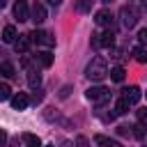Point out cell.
<instances>
[{
    "label": "cell",
    "instance_id": "cell-1",
    "mask_svg": "<svg viewBox=\"0 0 147 147\" xmlns=\"http://www.w3.org/2000/svg\"><path fill=\"white\" fill-rule=\"evenodd\" d=\"M85 76H87L90 80H103V78L108 76V64H106V60H103V57H94V60L87 64Z\"/></svg>",
    "mask_w": 147,
    "mask_h": 147
},
{
    "label": "cell",
    "instance_id": "cell-2",
    "mask_svg": "<svg viewBox=\"0 0 147 147\" xmlns=\"http://www.w3.org/2000/svg\"><path fill=\"white\" fill-rule=\"evenodd\" d=\"M87 99L94 101V103H106V101L110 99V90H106V87H101V85L90 87V90H87Z\"/></svg>",
    "mask_w": 147,
    "mask_h": 147
},
{
    "label": "cell",
    "instance_id": "cell-3",
    "mask_svg": "<svg viewBox=\"0 0 147 147\" xmlns=\"http://www.w3.org/2000/svg\"><path fill=\"white\" fill-rule=\"evenodd\" d=\"M92 44H94L96 48H110V46L115 44V32H113V30H106V32H101V34H94Z\"/></svg>",
    "mask_w": 147,
    "mask_h": 147
},
{
    "label": "cell",
    "instance_id": "cell-4",
    "mask_svg": "<svg viewBox=\"0 0 147 147\" xmlns=\"http://www.w3.org/2000/svg\"><path fill=\"white\" fill-rule=\"evenodd\" d=\"M30 39L37 41V44H44V46H55V37L51 32H44V30H34L30 34Z\"/></svg>",
    "mask_w": 147,
    "mask_h": 147
},
{
    "label": "cell",
    "instance_id": "cell-5",
    "mask_svg": "<svg viewBox=\"0 0 147 147\" xmlns=\"http://www.w3.org/2000/svg\"><path fill=\"white\" fill-rule=\"evenodd\" d=\"M14 16L18 21H30V7H28V0H16L14 5Z\"/></svg>",
    "mask_w": 147,
    "mask_h": 147
},
{
    "label": "cell",
    "instance_id": "cell-6",
    "mask_svg": "<svg viewBox=\"0 0 147 147\" xmlns=\"http://www.w3.org/2000/svg\"><path fill=\"white\" fill-rule=\"evenodd\" d=\"M94 23H96V25H101V28H108V25L113 23V14H110L108 9H101V11H96V14H94Z\"/></svg>",
    "mask_w": 147,
    "mask_h": 147
},
{
    "label": "cell",
    "instance_id": "cell-7",
    "mask_svg": "<svg viewBox=\"0 0 147 147\" xmlns=\"http://www.w3.org/2000/svg\"><path fill=\"white\" fill-rule=\"evenodd\" d=\"M136 21H138V14H136L133 9H129V7H124V9H122V25H124V28H133Z\"/></svg>",
    "mask_w": 147,
    "mask_h": 147
},
{
    "label": "cell",
    "instance_id": "cell-8",
    "mask_svg": "<svg viewBox=\"0 0 147 147\" xmlns=\"http://www.w3.org/2000/svg\"><path fill=\"white\" fill-rule=\"evenodd\" d=\"M28 103H30V99H28L25 92H18V94L11 96V106H14V110H25Z\"/></svg>",
    "mask_w": 147,
    "mask_h": 147
},
{
    "label": "cell",
    "instance_id": "cell-9",
    "mask_svg": "<svg viewBox=\"0 0 147 147\" xmlns=\"http://www.w3.org/2000/svg\"><path fill=\"white\" fill-rule=\"evenodd\" d=\"M30 18H32L34 23H41V21H46V9H44V5L34 2V5H32V9H30Z\"/></svg>",
    "mask_w": 147,
    "mask_h": 147
},
{
    "label": "cell",
    "instance_id": "cell-10",
    "mask_svg": "<svg viewBox=\"0 0 147 147\" xmlns=\"http://www.w3.org/2000/svg\"><path fill=\"white\" fill-rule=\"evenodd\" d=\"M122 96L133 106V103H138V101H140V87H138V85H131V87H126V90H124V94H122Z\"/></svg>",
    "mask_w": 147,
    "mask_h": 147
},
{
    "label": "cell",
    "instance_id": "cell-11",
    "mask_svg": "<svg viewBox=\"0 0 147 147\" xmlns=\"http://www.w3.org/2000/svg\"><path fill=\"white\" fill-rule=\"evenodd\" d=\"M94 142L99 145V147H124L122 142H117V140H113V138H108V136H94Z\"/></svg>",
    "mask_w": 147,
    "mask_h": 147
},
{
    "label": "cell",
    "instance_id": "cell-12",
    "mask_svg": "<svg viewBox=\"0 0 147 147\" xmlns=\"http://www.w3.org/2000/svg\"><path fill=\"white\" fill-rule=\"evenodd\" d=\"M2 41L5 44H14L16 41V28L14 25H5L2 28Z\"/></svg>",
    "mask_w": 147,
    "mask_h": 147
},
{
    "label": "cell",
    "instance_id": "cell-13",
    "mask_svg": "<svg viewBox=\"0 0 147 147\" xmlns=\"http://www.w3.org/2000/svg\"><path fill=\"white\" fill-rule=\"evenodd\" d=\"M28 46H30V34H23V37H18V39L14 41L16 53H25V51H28Z\"/></svg>",
    "mask_w": 147,
    "mask_h": 147
},
{
    "label": "cell",
    "instance_id": "cell-14",
    "mask_svg": "<svg viewBox=\"0 0 147 147\" xmlns=\"http://www.w3.org/2000/svg\"><path fill=\"white\" fill-rule=\"evenodd\" d=\"M23 142H25V147H41V140L34 133H25L23 136Z\"/></svg>",
    "mask_w": 147,
    "mask_h": 147
},
{
    "label": "cell",
    "instance_id": "cell-15",
    "mask_svg": "<svg viewBox=\"0 0 147 147\" xmlns=\"http://www.w3.org/2000/svg\"><path fill=\"white\" fill-rule=\"evenodd\" d=\"M37 60H39V64H41V67H51V64H53V55H51L48 51L37 53Z\"/></svg>",
    "mask_w": 147,
    "mask_h": 147
},
{
    "label": "cell",
    "instance_id": "cell-16",
    "mask_svg": "<svg viewBox=\"0 0 147 147\" xmlns=\"http://www.w3.org/2000/svg\"><path fill=\"white\" fill-rule=\"evenodd\" d=\"M16 71H14V64L11 62H2L0 64V76H5V78H11Z\"/></svg>",
    "mask_w": 147,
    "mask_h": 147
},
{
    "label": "cell",
    "instance_id": "cell-17",
    "mask_svg": "<svg viewBox=\"0 0 147 147\" xmlns=\"http://www.w3.org/2000/svg\"><path fill=\"white\" fill-rule=\"evenodd\" d=\"M124 74H126L124 67H115V69H110V78H113L115 83H122V80H124Z\"/></svg>",
    "mask_w": 147,
    "mask_h": 147
},
{
    "label": "cell",
    "instance_id": "cell-18",
    "mask_svg": "<svg viewBox=\"0 0 147 147\" xmlns=\"http://www.w3.org/2000/svg\"><path fill=\"white\" fill-rule=\"evenodd\" d=\"M129 106H131V103L122 96V99H117V103H115V113H117V115H124V113L129 110Z\"/></svg>",
    "mask_w": 147,
    "mask_h": 147
},
{
    "label": "cell",
    "instance_id": "cell-19",
    "mask_svg": "<svg viewBox=\"0 0 147 147\" xmlns=\"http://www.w3.org/2000/svg\"><path fill=\"white\" fill-rule=\"evenodd\" d=\"M133 60H136V62H140V64H145V62H147V51H145V48H140V46H138V48H133Z\"/></svg>",
    "mask_w": 147,
    "mask_h": 147
},
{
    "label": "cell",
    "instance_id": "cell-20",
    "mask_svg": "<svg viewBox=\"0 0 147 147\" xmlns=\"http://www.w3.org/2000/svg\"><path fill=\"white\" fill-rule=\"evenodd\" d=\"M39 83H41V76L37 71H28V85L30 87H39Z\"/></svg>",
    "mask_w": 147,
    "mask_h": 147
},
{
    "label": "cell",
    "instance_id": "cell-21",
    "mask_svg": "<svg viewBox=\"0 0 147 147\" xmlns=\"http://www.w3.org/2000/svg\"><path fill=\"white\" fill-rule=\"evenodd\" d=\"M7 99H11V87L7 83H0V101H7Z\"/></svg>",
    "mask_w": 147,
    "mask_h": 147
},
{
    "label": "cell",
    "instance_id": "cell-22",
    "mask_svg": "<svg viewBox=\"0 0 147 147\" xmlns=\"http://www.w3.org/2000/svg\"><path fill=\"white\" fill-rule=\"evenodd\" d=\"M133 136H136V138H145V126H142V122H140L138 126H133Z\"/></svg>",
    "mask_w": 147,
    "mask_h": 147
},
{
    "label": "cell",
    "instance_id": "cell-23",
    "mask_svg": "<svg viewBox=\"0 0 147 147\" xmlns=\"http://www.w3.org/2000/svg\"><path fill=\"white\" fill-rule=\"evenodd\" d=\"M90 2H92V0H78V9H80V11H87V9H90Z\"/></svg>",
    "mask_w": 147,
    "mask_h": 147
},
{
    "label": "cell",
    "instance_id": "cell-24",
    "mask_svg": "<svg viewBox=\"0 0 147 147\" xmlns=\"http://www.w3.org/2000/svg\"><path fill=\"white\" fill-rule=\"evenodd\" d=\"M138 119H140L142 124H147V108H140V110H138Z\"/></svg>",
    "mask_w": 147,
    "mask_h": 147
},
{
    "label": "cell",
    "instance_id": "cell-25",
    "mask_svg": "<svg viewBox=\"0 0 147 147\" xmlns=\"http://www.w3.org/2000/svg\"><path fill=\"white\" fill-rule=\"evenodd\" d=\"M138 41H140V44H147V28H142V30L138 32Z\"/></svg>",
    "mask_w": 147,
    "mask_h": 147
},
{
    "label": "cell",
    "instance_id": "cell-26",
    "mask_svg": "<svg viewBox=\"0 0 147 147\" xmlns=\"http://www.w3.org/2000/svg\"><path fill=\"white\" fill-rule=\"evenodd\" d=\"M76 145H78V147H87L90 142H87V138H85V136H78V138H76Z\"/></svg>",
    "mask_w": 147,
    "mask_h": 147
},
{
    "label": "cell",
    "instance_id": "cell-27",
    "mask_svg": "<svg viewBox=\"0 0 147 147\" xmlns=\"http://www.w3.org/2000/svg\"><path fill=\"white\" fill-rule=\"evenodd\" d=\"M5 142H7V133H5V131H2V129H0V147H2V145H5Z\"/></svg>",
    "mask_w": 147,
    "mask_h": 147
},
{
    "label": "cell",
    "instance_id": "cell-28",
    "mask_svg": "<svg viewBox=\"0 0 147 147\" xmlns=\"http://www.w3.org/2000/svg\"><path fill=\"white\" fill-rule=\"evenodd\" d=\"M5 5H7V0H0V9H2V7H5Z\"/></svg>",
    "mask_w": 147,
    "mask_h": 147
},
{
    "label": "cell",
    "instance_id": "cell-29",
    "mask_svg": "<svg viewBox=\"0 0 147 147\" xmlns=\"http://www.w3.org/2000/svg\"><path fill=\"white\" fill-rule=\"evenodd\" d=\"M51 2H53V5H60V2H62V0H51Z\"/></svg>",
    "mask_w": 147,
    "mask_h": 147
},
{
    "label": "cell",
    "instance_id": "cell-30",
    "mask_svg": "<svg viewBox=\"0 0 147 147\" xmlns=\"http://www.w3.org/2000/svg\"><path fill=\"white\" fill-rule=\"evenodd\" d=\"M46 147H55V145H46Z\"/></svg>",
    "mask_w": 147,
    "mask_h": 147
},
{
    "label": "cell",
    "instance_id": "cell-31",
    "mask_svg": "<svg viewBox=\"0 0 147 147\" xmlns=\"http://www.w3.org/2000/svg\"><path fill=\"white\" fill-rule=\"evenodd\" d=\"M142 2H145V7H147V0H142Z\"/></svg>",
    "mask_w": 147,
    "mask_h": 147
},
{
    "label": "cell",
    "instance_id": "cell-32",
    "mask_svg": "<svg viewBox=\"0 0 147 147\" xmlns=\"http://www.w3.org/2000/svg\"><path fill=\"white\" fill-rule=\"evenodd\" d=\"M103 2H110V0H103Z\"/></svg>",
    "mask_w": 147,
    "mask_h": 147
}]
</instances>
